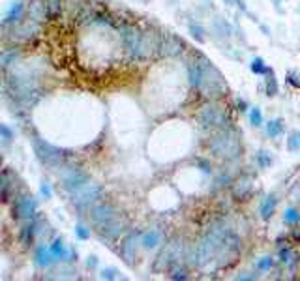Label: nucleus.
I'll use <instances>...</instances> for the list:
<instances>
[{"mask_svg":"<svg viewBox=\"0 0 300 281\" xmlns=\"http://www.w3.org/2000/svg\"><path fill=\"white\" fill-rule=\"evenodd\" d=\"M208 150L216 158H222L225 162H237L242 156V141L240 133L231 124H223L222 128L214 129V135L208 141Z\"/></svg>","mask_w":300,"mask_h":281,"instance_id":"obj_1","label":"nucleus"},{"mask_svg":"<svg viewBox=\"0 0 300 281\" xmlns=\"http://www.w3.org/2000/svg\"><path fill=\"white\" fill-rule=\"evenodd\" d=\"M199 92L208 100H216V102L229 94V88H227L223 75L218 71V68H214L210 64V60L206 56H203V79H201Z\"/></svg>","mask_w":300,"mask_h":281,"instance_id":"obj_2","label":"nucleus"},{"mask_svg":"<svg viewBox=\"0 0 300 281\" xmlns=\"http://www.w3.org/2000/svg\"><path fill=\"white\" fill-rule=\"evenodd\" d=\"M42 34H43L42 23H38V21H34V19L30 17H25L23 21H19V23L9 26L8 40L9 43L23 47V45H28V43H34Z\"/></svg>","mask_w":300,"mask_h":281,"instance_id":"obj_3","label":"nucleus"},{"mask_svg":"<svg viewBox=\"0 0 300 281\" xmlns=\"http://www.w3.org/2000/svg\"><path fill=\"white\" fill-rule=\"evenodd\" d=\"M197 124L201 129H218L227 124V112L216 100L206 102L197 111Z\"/></svg>","mask_w":300,"mask_h":281,"instance_id":"obj_4","label":"nucleus"},{"mask_svg":"<svg viewBox=\"0 0 300 281\" xmlns=\"http://www.w3.org/2000/svg\"><path fill=\"white\" fill-rule=\"evenodd\" d=\"M32 145H34V152L38 156V160L43 165H47L51 169H57V167H62L64 162H66V152L62 148H59V146L51 145V143L43 141L40 137H34Z\"/></svg>","mask_w":300,"mask_h":281,"instance_id":"obj_5","label":"nucleus"},{"mask_svg":"<svg viewBox=\"0 0 300 281\" xmlns=\"http://www.w3.org/2000/svg\"><path fill=\"white\" fill-rule=\"evenodd\" d=\"M240 257V238L229 230L225 240L222 242V246L218 247L214 257V263L218 264V268H229L239 261Z\"/></svg>","mask_w":300,"mask_h":281,"instance_id":"obj_6","label":"nucleus"},{"mask_svg":"<svg viewBox=\"0 0 300 281\" xmlns=\"http://www.w3.org/2000/svg\"><path fill=\"white\" fill-rule=\"evenodd\" d=\"M160 45H162V34L156 28H148L143 30L141 40H139V47L135 53V62H146L156 56H160Z\"/></svg>","mask_w":300,"mask_h":281,"instance_id":"obj_7","label":"nucleus"},{"mask_svg":"<svg viewBox=\"0 0 300 281\" xmlns=\"http://www.w3.org/2000/svg\"><path fill=\"white\" fill-rule=\"evenodd\" d=\"M119 34H120V42H122V49L126 53V56H128L129 60H135V53H137L139 40H141L143 30H141L137 25L126 21V23H122V25L119 26Z\"/></svg>","mask_w":300,"mask_h":281,"instance_id":"obj_8","label":"nucleus"},{"mask_svg":"<svg viewBox=\"0 0 300 281\" xmlns=\"http://www.w3.org/2000/svg\"><path fill=\"white\" fill-rule=\"evenodd\" d=\"M180 259H182V244H180V238H173L171 242L165 244V247H163L160 257H158L156 270H167V272H169L173 266L179 264Z\"/></svg>","mask_w":300,"mask_h":281,"instance_id":"obj_9","label":"nucleus"},{"mask_svg":"<svg viewBox=\"0 0 300 281\" xmlns=\"http://www.w3.org/2000/svg\"><path fill=\"white\" fill-rule=\"evenodd\" d=\"M103 187L100 184H94V182H88L86 186H83L81 189H77L75 193H71V201L77 208H86V206H92L98 201L102 199Z\"/></svg>","mask_w":300,"mask_h":281,"instance_id":"obj_10","label":"nucleus"},{"mask_svg":"<svg viewBox=\"0 0 300 281\" xmlns=\"http://www.w3.org/2000/svg\"><path fill=\"white\" fill-rule=\"evenodd\" d=\"M186 51V43L175 32H163L162 45H160V56L162 58H177Z\"/></svg>","mask_w":300,"mask_h":281,"instance_id":"obj_11","label":"nucleus"},{"mask_svg":"<svg viewBox=\"0 0 300 281\" xmlns=\"http://www.w3.org/2000/svg\"><path fill=\"white\" fill-rule=\"evenodd\" d=\"M96 232L100 234V238L105 240V242H117V240L124 234V229H126V222H124V218L117 214L113 220L109 222H105L103 225L100 227H94Z\"/></svg>","mask_w":300,"mask_h":281,"instance_id":"obj_12","label":"nucleus"},{"mask_svg":"<svg viewBox=\"0 0 300 281\" xmlns=\"http://www.w3.org/2000/svg\"><path fill=\"white\" fill-rule=\"evenodd\" d=\"M88 182H90V176L86 174L85 170L77 169V167H68L62 172V187L68 193H75L77 189L86 186Z\"/></svg>","mask_w":300,"mask_h":281,"instance_id":"obj_13","label":"nucleus"},{"mask_svg":"<svg viewBox=\"0 0 300 281\" xmlns=\"http://www.w3.org/2000/svg\"><path fill=\"white\" fill-rule=\"evenodd\" d=\"M117 214L119 212H117V208H115L111 203H98V205H92L88 218H90V222H92L94 227H100V225H103L105 222L113 220Z\"/></svg>","mask_w":300,"mask_h":281,"instance_id":"obj_14","label":"nucleus"},{"mask_svg":"<svg viewBox=\"0 0 300 281\" xmlns=\"http://www.w3.org/2000/svg\"><path fill=\"white\" fill-rule=\"evenodd\" d=\"M186 69H188L189 86H191L193 90H199L201 79H203V55H193V56H189L188 64H186Z\"/></svg>","mask_w":300,"mask_h":281,"instance_id":"obj_15","label":"nucleus"},{"mask_svg":"<svg viewBox=\"0 0 300 281\" xmlns=\"http://www.w3.org/2000/svg\"><path fill=\"white\" fill-rule=\"evenodd\" d=\"M36 210H38V201L32 195H25L17 199V203L13 206V216L19 220H32Z\"/></svg>","mask_w":300,"mask_h":281,"instance_id":"obj_16","label":"nucleus"},{"mask_svg":"<svg viewBox=\"0 0 300 281\" xmlns=\"http://www.w3.org/2000/svg\"><path fill=\"white\" fill-rule=\"evenodd\" d=\"M231 193L235 201H248L253 193V180L249 178L248 174H240L231 184Z\"/></svg>","mask_w":300,"mask_h":281,"instance_id":"obj_17","label":"nucleus"},{"mask_svg":"<svg viewBox=\"0 0 300 281\" xmlns=\"http://www.w3.org/2000/svg\"><path fill=\"white\" fill-rule=\"evenodd\" d=\"M139 242H141V234H139V232H129V234L124 236V242H122V246H120V255H122V259H124L129 266L133 264V259L137 255Z\"/></svg>","mask_w":300,"mask_h":281,"instance_id":"obj_18","label":"nucleus"},{"mask_svg":"<svg viewBox=\"0 0 300 281\" xmlns=\"http://www.w3.org/2000/svg\"><path fill=\"white\" fill-rule=\"evenodd\" d=\"M163 244V234L160 229H148L146 232L141 234V246L146 251H154Z\"/></svg>","mask_w":300,"mask_h":281,"instance_id":"obj_19","label":"nucleus"},{"mask_svg":"<svg viewBox=\"0 0 300 281\" xmlns=\"http://www.w3.org/2000/svg\"><path fill=\"white\" fill-rule=\"evenodd\" d=\"M25 4L21 2V0H15L13 4H11V8L8 9V13L4 15V21H2V25L4 26H11L15 25V23H19V21H23L25 19Z\"/></svg>","mask_w":300,"mask_h":281,"instance_id":"obj_20","label":"nucleus"},{"mask_svg":"<svg viewBox=\"0 0 300 281\" xmlns=\"http://www.w3.org/2000/svg\"><path fill=\"white\" fill-rule=\"evenodd\" d=\"M47 19L49 21H60L64 11H66V0H43Z\"/></svg>","mask_w":300,"mask_h":281,"instance_id":"obj_21","label":"nucleus"},{"mask_svg":"<svg viewBox=\"0 0 300 281\" xmlns=\"http://www.w3.org/2000/svg\"><path fill=\"white\" fill-rule=\"evenodd\" d=\"M49 249H51L55 261H62V259H66V261H73V259L77 257V253L68 251V247H66V244H64V240L62 238L53 240V244L49 246Z\"/></svg>","mask_w":300,"mask_h":281,"instance_id":"obj_22","label":"nucleus"},{"mask_svg":"<svg viewBox=\"0 0 300 281\" xmlns=\"http://www.w3.org/2000/svg\"><path fill=\"white\" fill-rule=\"evenodd\" d=\"M276 206H278V199H276L274 193H268V195L261 201L259 214H261V220H263V222H270V220H272V216H274L276 212Z\"/></svg>","mask_w":300,"mask_h":281,"instance_id":"obj_23","label":"nucleus"},{"mask_svg":"<svg viewBox=\"0 0 300 281\" xmlns=\"http://www.w3.org/2000/svg\"><path fill=\"white\" fill-rule=\"evenodd\" d=\"M26 17L34 19L38 23H43V21H49L47 19V11H45V4H43V0H32L30 4H28V8H26Z\"/></svg>","mask_w":300,"mask_h":281,"instance_id":"obj_24","label":"nucleus"},{"mask_svg":"<svg viewBox=\"0 0 300 281\" xmlns=\"http://www.w3.org/2000/svg\"><path fill=\"white\" fill-rule=\"evenodd\" d=\"M34 263L36 266H40V268H47V266H51V264L55 263V257H53L49 246H45V244L38 246L36 255H34Z\"/></svg>","mask_w":300,"mask_h":281,"instance_id":"obj_25","label":"nucleus"},{"mask_svg":"<svg viewBox=\"0 0 300 281\" xmlns=\"http://www.w3.org/2000/svg\"><path fill=\"white\" fill-rule=\"evenodd\" d=\"M212 32L218 40H225L231 36V25L223 17H214L212 19Z\"/></svg>","mask_w":300,"mask_h":281,"instance_id":"obj_26","label":"nucleus"},{"mask_svg":"<svg viewBox=\"0 0 300 281\" xmlns=\"http://www.w3.org/2000/svg\"><path fill=\"white\" fill-rule=\"evenodd\" d=\"M265 131L268 139H278V137L283 135V131H285V122L283 118H272L268 120L265 124Z\"/></svg>","mask_w":300,"mask_h":281,"instance_id":"obj_27","label":"nucleus"},{"mask_svg":"<svg viewBox=\"0 0 300 281\" xmlns=\"http://www.w3.org/2000/svg\"><path fill=\"white\" fill-rule=\"evenodd\" d=\"M19 45H15V47H9L8 51L0 53V66L2 68H8V66H11V64H15L19 60Z\"/></svg>","mask_w":300,"mask_h":281,"instance_id":"obj_28","label":"nucleus"},{"mask_svg":"<svg viewBox=\"0 0 300 281\" xmlns=\"http://www.w3.org/2000/svg\"><path fill=\"white\" fill-rule=\"evenodd\" d=\"M34 234H36V223H34V222L26 223L25 227L21 229V232H19L21 244H23L25 247L32 246V242H34Z\"/></svg>","mask_w":300,"mask_h":281,"instance_id":"obj_29","label":"nucleus"},{"mask_svg":"<svg viewBox=\"0 0 300 281\" xmlns=\"http://www.w3.org/2000/svg\"><path fill=\"white\" fill-rule=\"evenodd\" d=\"M249 69H251V73H253V75H259V77H265V75H268L270 71H274L270 66H266V62L261 58V56H255V58L251 60Z\"/></svg>","mask_w":300,"mask_h":281,"instance_id":"obj_30","label":"nucleus"},{"mask_svg":"<svg viewBox=\"0 0 300 281\" xmlns=\"http://www.w3.org/2000/svg\"><path fill=\"white\" fill-rule=\"evenodd\" d=\"M285 146H287V152H291V154L300 152V129H291V131L287 133Z\"/></svg>","mask_w":300,"mask_h":281,"instance_id":"obj_31","label":"nucleus"},{"mask_svg":"<svg viewBox=\"0 0 300 281\" xmlns=\"http://www.w3.org/2000/svg\"><path fill=\"white\" fill-rule=\"evenodd\" d=\"M265 92L268 98H274L280 94V86H278V79H276V73L274 71H270L268 75H265Z\"/></svg>","mask_w":300,"mask_h":281,"instance_id":"obj_32","label":"nucleus"},{"mask_svg":"<svg viewBox=\"0 0 300 281\" xmlns=\"http://www.w3.org/2000/svg\"><path fill=\"white\" fill-rule=\"evenodd\" d=\"M283 223L289 225V227H297L300 223V210L295 206H287L285 212H283Z\"/></svg>","mask_w":300,"mask_h":281,"instance_id":"obj_33","label":"nucleus"},{"mask_svg":"<svg viewBox=\"0 0 300 281\" xmlns=\"http://www.w3.org/2000/svg\"><path fill=\"white\" fill-rule=\"evenodd\" d=\"M188 32L191 34V38H193L195 42H199V43H205L206 42L205 28H203L201 25H197V23H189V25H188Z\"/></svg>","mask_w":300,"mask_h":281,"instance_id":"obj_34","label":"nucleus"},{"mask_svg":"<svg viewBox=\"0 0 300 281\" xmlns=\"http://www.w3.org/2000/svg\"><path fill=\"white\" fill-rule=\"evenodd\" d=\"M169 280H173V281H186V280H189L188 268H184V266H180V264L173 266L171 270H169Z\"/></svg>","mask_w":300,"mask_h":281,"instance_id":"obj_35","label":"nucleus"},{"mask_svg":"<svg viewBox=\"0 0 300 281\" xmlns=\"http://www.w3.org/2000/svg\"><path fill=\"white\" fill-rule=\"evenodd\" d=\"M248 112H249V124H251L253 128H261V126H265V118H263V111H261V107H251Z\"/></svg>","mask_w":300,"mask_h":281,"instance_id":"obj_36","label":"nucleus"},{"mask_svg":"<svg viewBox=\"0 0 300 281\" xmlns=\"http://www.w3.org/2000/svg\"><path fill=\"white\" fill-rule=\"evenodd\" d=\"M255 163L259 165V169H268L272 165V154L268 150H259L255 156Z\"/></svg>","mask_w":300,"mask_h":281,"instance_id":"obj_37","label":"nucleus"},{"mask_svg":"<svg viewBox=\"0 0 300 281\" xmlns=\"http://www.w3.org/2000/svg\"><path fill=\"white\" fill-rule=\"evenodd\" d=\"M8 172L0 174V201H8L9 195V184H8Z\"/></svg>","mask_w":300,"mask_h":281,"instance_id":"obj_38","label":"nucleus"},{"mask_svg":"<svg viewBox=\"0 0 300 281\" xmlns=\"http://www.w3.org/2000/svg\"><path fill=\"white\" fill-rule=\"evenodd\" d=\"M278 257H280V261H282L283 264H287V263H293V259H295V253H293L291 247L285 246V247H280V251H278Z\"/></svg>","mask_w":300,"mask_h":281,"instance_id":"obj_39","label":"nucleus"},{"mask_svg":"<svg viewBox=\"0 0 300 281\" xmlns=\"http://www.w3.org/2000/svg\"><path fill=\"white\" fill-rule=\"evenodd\" d=\"M285 81H287V85L295 86V88H300V73L299 71L289 69V71L285 73Z\"/></svg>","mask_w":300,"mask_h":281,"instance_id":"obj_40","label":"nucleus"},{"mask_svg":"<svg viewBox=\"0 0 300 281\" xmlns=\"http://www.w3.org/2000/svg\"><path fill=\"white\" fill-rule=\"evenodd\" d=\"M272 266H274V259L272 257H263V259L257 261L259 272H268V270H272Z\"/></svg>","mask_w":300,"mask_h":281,"instance_id":"obj_41","label":"nucleus"},{"mask_svg":"<svg viewBox=\"0 0 300 281\" xmlns=\"http://www.w3.org/2000/svg\"><path fill=\"white\" fill-rule=\"evenodd\" d=\"M75 236L79 240H88L90 238V229H86L83 223H77L75 225Z\"/></svg>","mask_w":300,"mask_h":281,"instance_id":"obj_42","label":"nucleus"},{"mask_svg":"<svg viewBox=\"0 0 300 281\" xmlns=\"http://www.w3.org/2000/svg\"><path fill=\"white\" fill-rule=\"evenodd\" d=\"M117 274H119V270H117L115 266H109V268H103L100 278H102V280H117V278H119Z\"/></svg>","mask_w":300,"mask_h":281,"instance_id":"obj_43","label":"nucleus"},{"mask_svg":"<svg viewBox=\"0 0 300 281\" xmlns=\"http://www.w3.org/2000/svg\"><path fill=\"white\" fill-rule=\"evenodd\" d=\"M0 139H4L6 143H9L13 139V129L6 126V124H0Z\"/></svg>","mask_w":300,"mask_h":281,"instance_id":"obj_44","label":"nucleus"},{"mask_svg":"<svg viewBox=\"0 0 300 281\" xmlns=\"http://www.w3.org/2000/svg\"><path fill=\"white\" fill-rule=\"evenodd\" d=\"M197 165L205 174H210V172H212V163H210V160H206V158H197Z\"/></svg>","mask_w":300,"mask_h":281,"instance_id":"obj_45","label":"nucleus"},{"mask_svg":"<svg viewBox=\"0 0 300 281\" xmlns=\"http://www.w3.org/2000/svg\"><path fill=\"white\" fill-rule=\"evenodd\" d=\"M40 193H42L45 199H51L53 197V189H51V186L47 184V182H43L42 184V187H40Z\"/></svg>","mask_w":300,"mask_h":281,"instance_id":"obj_46","label":"nucleus"},{"mask_svg":"<svg viewBox=\"0 0 300 281\" xmlns=\"http://www.w3.org/2000/svg\"><path fill=\"white\" fill-rule=\"evenodd\" d=\"M237 111L239 112H246V111H249V107H248V102L246 100H242V98H237Z\"/></svg>","mask_w":300,"mask_h":281,"instance_id":"obj_47","label":"nucleus"},{"mask_svg":"<svg viewBox=\"0 0 300 281\" xmlns=\"http://www.w3.org/2000/svg\"><path fill=\"white\" fill-rule=\"evenodd\" d=\"M86 266H88V268H96V266H98V257H96V255L88 257V261H86Z\"/></svg>","mask_w":300,"mask_h":281,"instance_id":"obj_48","label":"nucleus"},{"mask_svg":"<svg viewBox=\"0 0 300 281\" xmlns=\"http://www.w3.org/2000/svg\"><path fill=\"white\" fill-rule=\"evenodd\" d=\"M272 2H274V4H276V6H280V4H282V2H283V0H272Z\"/></svg>","mask_w":300,"mask_h":281,"instance_id":"obj_49","label":"nucleus"},{"mask_svg":"<svg viewBox=\"0 0 300 281\" xmlns=\"http://www.w3.org/2000/svg\"><path fill=\"white\" fill-rule=\"evenodd\" d=\"M0 167H2V156H0Z\"/></svg>","mask_w":300,"mask_h":281,"instance_id":"obj_50","label":"nucleus"}]
</instances>
